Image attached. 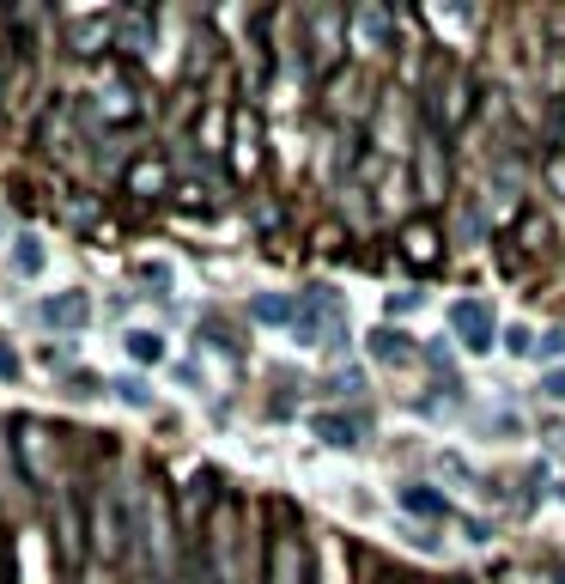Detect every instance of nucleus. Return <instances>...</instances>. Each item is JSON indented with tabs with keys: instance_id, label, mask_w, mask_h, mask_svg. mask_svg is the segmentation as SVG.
Here are the masks:
<instances>
[{
	"instance_id": "obj_9",
	"label": "nucleus",
	"mask_w": 565,
	"mask_h": 584,
	"mask_svg": "<svg viewBox=\"0 0 565 584\" xmlns=\"http://www.w3.org/2000/svg\"><path fill=\"white\" fill-rule=\"evenodd\" d=\"M256 323H280V329H298V299H286V292H262V299L250 305Z\"/></svg>"
},
{
	"instance_id": "obj_15",
	"label": "nucleus",
	"mask_w": 565,
	"mask_h": 584,
	"mask_svg": "<svg viewBox=\"0 0 565 584\" xmlns=\"http://www.w3.org/2000/svg\"><path fill=\"white\" fill-rule=\"evenodd\" d=\"M420 359H426V365H432V372H450V347H444V341H432V347H426V353H420Z\"/></svg>"
},
{
	"instance_id": "obj_4",
	"label": "nucleus",
	"mask_w": 565,
	"mask_h": 584,
	"mask_svg": "<svg viewBox=\"0 0 565 584\" xmlns=\"http://www.w3.org/2000/svg\"><path fill=\"white\" fill-rule=\"evenodd\" d=\"M450 329L462 335V347H468V353H487V347H493V311L480 305V299L450 305Z\"/></svg>"
},
{
	"instance_id": "obj_12",
	"label": "nucleus",
	"mask_w": 565,
	"mask_h": 584,
	"mask_svg": "<svg viewBox=\"0 0 565 584\" xmlns=\"http://www.w3.org/2000/svg\"><path fill=\"white\" fill-rule=\"evenodd\" d=\"M13 268H19V274H37V268H43V244H37V238H19V244H13Z\"/></svg>"
},
{
	"instance_id": "obj_11",
	"label": "nucleus",
	"mask_w": 565,
	"mask_h": 584,
	"mask_svg": "<svg viewBox=\"0 0 565 584\" xmlns=\"http://www.w3.org/2000/svg\"><path fill=\"white\" fill-rule=\"evenodd\" d=\"M371 353H377L383 365H401V359H408V335H395V329H377V335H371Z\"/></svg>"
},
{
	"instance_id": "obj_17",
	"label": "nucleus",
	"mask_w": 565,
	"mask_h": 584,
	"mask_svg": "<svg viewBox=\"0 0 565 584\" xmlns=\"http://www.w3.org/2000/svg\"><path fill=\"white\" fill-rule=\"evenodd\" d=\"M505 347H511V353H535V335H529V329H523V323H517V329H511V335H505Z\"/></svg>"
},
{
	"instance_id": "obj_20",
	"label": "nucleus",
	"mask_w": 565,
	"mask_h": 584,
	"mask_svg": "<svg viewBox=\"0 0 565 584\" xmlns=\"http://www.w3.org/2000/svg\"><path fill=\"white\" fill-rule=\"evenodd\" d=\"M553 584H565V572H559V578H553Z\"/></svg>"
},
{
	"instance_id": "obj_8",
	"label": "nucleus",
	"mask_w": 565,
	"mask_h": 584,
	"mask_svg": "<svg viewBox=\"0 0 565 584\" xmlns=\"http://www.w3.org/2000/svg\"><path fill=\"white\" fill-rule=\"evenodd\" d=\"M395 499H401V511H408V518H444V511H450V505H444V493H438V487H426V481H408Z\"/></svg>"
},
{
	"instance_id": "obj_5",
	"label": "nucleus",
	"mask_w": 565,
	"mask_h": 584,
	"mask_svg": "<svg viewBox=\"0 0 565 584\" xmlns=\"http://www.w3.org/2000/svg\"><path fill=\"white\" fill-rule=\"evenodd\" d=\"M31 317H37L43 329H86V317H92V299H86V292H55V299L31 305Z\"/></svg>"
},
{
	"instance_id": "obj_13",
	"label": "nucleus",
	"mask_w": 565,
	"mask_h": 584,
	"mask_svg": "<svg viewBox=\"0 0 565 584\" xmlns=\"http://www.w3.org/2000/svg\"><path fill=\"white\" fill-rule=\"evenodd\" d=\"M110 390H116V396H122V402H128V408H152V390H146V384H140V378H116V384H110Z\"/></svg>"
},
{
	"instance_id": "obj_3",
	"label": "nucleus",
	"mask_w": 565,
	"mask_h": 584,
	"mask_svg": "<svg viewBox=\"0 0 565 584\" xmlns=\"http://www.w3.org/2000/svg\"><path fill=\"white\" fill-rule=\"evenodd\" d=\"M298 335L322 341V347H347V323H341V292L335 286H310L298 299Z\"/></svg>"
},
{
	"instance_id": "obj_18",
	"label": "nucleus",
	"mask_w": 565,
	"mask_h": 584,
	"mask_svg": "<svg viewBox=\"0 0 565 584\" xmlns=\"http://www.w3.org/2000/svg\"><path fill=\"white\" fill-rule=\"evenodd\" d=\"M0 378H19V353L7 341H0Z\"/></svg>"
},
{
	"instance_id": "obj_16",
	"label": "nucleus",
	"mask_w": 565,
	"mask_h": 584,
	"mask_svg": "<svg viewBox=\"0 0 565 584\" xmlns=\"http://www.w3.org/2000/svg\"><path fill=\"white\" fill-rule=\"evenodd\" d=\"M207 347H219V353H237V341H231V329H219V323H207Z\"/></svg>"
},
{
	"instance_id": "obj_14",
	"label": "nucleus",
	"mask_w": 565,
	"mask_h": 584,
	"mask_svg": "<svg viewBox=\"0 0 565 584\" xmlns=\"http://www.w3.org/2000/svg\"><path fill=\"white\" fill-rule=\"evenodd\" d=\"M535 353H541V359H559V353H565V329H553V335H541V341H535Z\"/></svg>"
},
{
	"instance_id": "obj_1",
	"label": "nucleus",
	"mask_w": 565,
	"mask_h": 584,
	"mask_svg": "<svg viewBox=\"0 0 565 584\" xmlns=\"http://www.w3.org/2000/svg\"><path fill=\"white\" fill-rule=\"evenodd\" d=\"M134 518V560L146 572V584H177V511L158 487H140L128 499Z\"/></svg>"
},
{
	"instance_id": "obj_19",
	"label": "nucleus",
	"mask_w": 565,
	"mask_h": 584,
	"mask_svg": "<svg viewBox=\"0 0 565 584\" xmlns=\"http://www.w3.org/2000/svg\"><path fill=\"white\" fill-rule=\"evenodd\" d=\"M541 390H547V396H553V402H565V372H553V378H547V384H541Z\"/></svg>"
},
{
	"instance_id": "obj_7",
	"label": "nucleus",
	"mask_w": 565,
	"mask_h": 584,
	"mask_svg": "<svg viewBox=\"0 0 565 584\" xmlns=\"http://www.w3.org/2000/svg\"><path fill=\"white\" fill-rule=\"evenodd\" d=\"M316 438L335 445V451H353L365 438V414H316Z\"/></svg>"
},
{
	"instance_id": "obj_2",
	"label": "nucleus",
	"mask_w": 565,
	"mask_h": 584,
	"mask_svg": "<svg viewBox=\"0 0 565 584\" xmlns=\"http://www.w3.org/2000/svg\"><path fill=\"white\" fill-rule=\"evenodd\" d=\"M92 554L104 566H116L122 554H134V518L116 493H92Z\"/></svg>"
},
{
	"instance_id": "obj_6",
	"label": "nucleus",
	"mask_w": 565,
	"mask_h": 584,
	"mask_svg": "<svg viewBox=\"0 0 565 584\" xmlns=\"http://www.w3.org/2000/svg\"><path fill=\"white\" fill-rule=\"evenodd\" d=\"M274 584H310V566H304V548H298V536H274V572H268Z\"/></svg>"
},
{
	"instance_id": "obj_10",
	"label": "nucleus",
	"mask_w": 565,
	"mask_h": 584,
	"mask_svg": "<svg viewBox=\"0 0 565 584\" xmlns=\"http://www.w3.org/2000/svg\"><path fill=\"white\" fill-rule=\"evenodd\" d=\"M122 347H128L140 365H158V359H165V341H158L152 329H128V341H122Z\"/></svg>"
}]
</instances>
